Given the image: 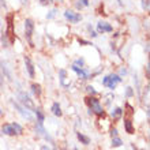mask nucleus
Listing matches in <instances>:
<instances>
[{
  "mask_svg": "<svg viewBox=\"0 0 150 150\" xmlns=\"http://www.w3.org/2000/svg\"><path fill=\"white\" fill-rule=\"evenodd\" d=\"M12 19L14 16L12 15H8L7 18V30H6V37L10 38V44H12L15 41V36H14V28H12Z\"/></svg>",
  "mask_w": 150,
  "mask_h": 150,
  "instance_id": "nucleus-6",
  "label": "nucleus"
},
{
  "mask_svg": "<svg viewBox=\"0 0 150 150\" xmlns=\"http://www.w3.org/2000/svg\"><path fill=\"white\" fill-rule=\"evenodd\" d=\"M36 131H37V134L38 135H42L44 138L47 139V141H52V138L49 137V135L47 134V131H45V128L42 127V123H37V126H36Z\"/></svg>",
  "mask_w": 150,
  "mask_h": 150,
  "instance_id": "nucleus-12",
  "label": "nucleus"
},
{
  "mask_svg": "<svg viewBox=\"0 0 150 150\" xmlns=\"http://www.w3.org/2000/svg\"><path fill=\"white\" fill-rule=\"evenodd\" d=\"M79 44H85V45H89V42H87V41H85V40H81V38H79Z\"/></svg>",
  "mask_w": 150,
  "mask_h": 150,
  "instance_id": "nucleus-28",
  "label": "nucleus"
},
{
  "mask_svg": "<svg viewBox=\"0 0 150 150\" xmlns=\"http://www.w3.org/2000/svg\"><path fill=\"white\" fill-rule=\"evenodd\" d=\"M0 115H1V111H0Z\"/></svg>",
  "mask_w": 150,
  "mask_h": 150,
  "instance_id": "nucleus-35",
  "label": "nucleus"
},
{
  "mask_svg": "<svg viewBox=\"0 0 150 150\" xmlns=\"http://www.w3.org/2000/svg\"><path fill=\"white\" fill-rule=\"evenodd\" d=\"M76 137H78V139L83 143V145H89V143H90V138H89V137H86V135H83V134H81V132H78V134H76Z\"/></svg>",
  "mask_w": 150,
  "mask_h": 150,
  "instance_id": "nucleus-16",
  "label": "nucleus"
},
{
  "mask_svg": "<svg viewBox=\"0 0 150 150\" xmlns=\"http://www.w3.org/2000/svg\"><path fill=\"white\" fill-rule=\"evenodd\" d=\"M71 70L75 72V74L78 75L79 78L82 79H89V71L87 70H85L83 67H79L78 64H72L71 66Z\"/></svg>",
  "mask_w": 150,
  "mask_h": 150,
  "instance_id": "nucleus-7",
  "label": "nucleus"
},
{
  "mask_svg": "<svg viewBox=\"0 0 150 150\" xmlns=\"http://www.w3.org/2000/svg\"><path fill=\"white\" fill-rule=\"evenodd\" d=\"M3 6H4V7H6V3H4L3 0H0V7H3Z\"/></svg>",
  "mask_w": 150,
  "mask_h": 150,
  "instance_id": "nucleus-29",
  "label": "nucleus"
},
{
  "mask_svg": "<svg viewBox=\"0 0 150 150\" xmlns=\"http://www.w3.org/2000/svg\"><path fill=\"white\" fill-rule=\"evenodd\" d=\"M111 135H112V138H113V137H117V130H116V128H112Z\"/></svg>",
  "mask_w": 150,
  "mask_h": 150,
  "instance_id": "nucleus-26",
  "label": "nucleus"
},
{
  "mask_svg": "<svg viewBox=\"0 0 150 150\" xmlns=\"http://www.w3.org/2000/svg\"><path fill=\"white\" fill-rule=\"evenodd\" d=\"M18 98H19L21 103L23 104L25 108H28V109H34V103H33V100L30 98L26 93L19 91V93H18Z\"/></svg>",
  "mask_w": 150,
  "mask_h": 150,
  "instance_id": "nucleus-4",
  "label": "nucleus"
},
{
  "mask_svg": "<svg viewBox=\"0 0 150 150\" xmlns=\"http://www.w3.org/2000/svg\"><path fill=\"white\" fill-rule=\"evenodd\" d=\"M86 90H87V93H89V94H91V96H96V94H97V91L94 90V87H93V86H87Z\"/></svg>",
  "mask_w": 150,
  "mask_h": 150,
  "instance_id": "nucleus-21",
  "label": "nucleus"
},
{
  "mask_svg": "<svg viewBox=\"0 0 150 150\" xmlns=\"http://www.w3.org/2000/svg\"><path fill=\"white\" fill-rule=\"evenodd\" d=\"M21 3H22V4H28L29 0H21Z\"/></svg>",
  "mask_w": 150,
  "mask_h": 150,
  "instance_id": "nucleus-31",
  "label": "nucleus"
},
{
  "mask_svg": "<svg viewBox=\"0 0 150 150\" xmlns=\"http://www.w3.org/2000/svg\"><path fill=\"white\" fill-rule=\"evenodd\" d=\"M142 7H143V10L149 11V0H142Z\"/></svg>",
  "mask_w": 150,
  "mask_h": 150,
  "instance_id": "nucleus-22",
  "label": "nucleus"
},
{
  "mask_svg": "<svg viewBox=\"0 0 150 150\" xmlns=\"http://www.w3.org/2000/svg\"><path fill=\"white\" fill-rule=\"evenodd\" d=\"M14 105H15V108L19 111V113L23 116L25 119H28V120H32L33 119V116H32V113L29 112V109L28 108H25V107H21L19 104H16V103H14Z\"/></svg>",
  "mask_w": 150,
  "mask_h": 150,
  "instance_id": "nucleus-10",
  "label": "nucleus"
},
{
  "mask_svg": "<svg viewBox=\"0 0 150 150\" xmlns=\"http://www.w3.org/2000/svg\"><path fill=\"white\" fill-rule=\"evenodd\" d=\"M74 150H78V149H74Z\"/></svg>",
  "mask_w": 150,
  "mask_h": 150,
  "instance_id": "nucleus-36",
  "label": "nucleus"
},
{
  "mask_svg": "<svg viewBox=\"0 0 150 150\" xmlns=\"http://www.w3.org/2000/svg\"><path fill=\"white\" fill-rule=\"evenodd\" d=\"M123 145V141L119 137H113L112 138V147H120Z\"/></svg>",
  "mask_w": 150,
  "mask_h": 150,
  "instance_id": "nucleus-17",
  "label": "nucleus"
},
{
  "mask_svg": "<svg viewBox=\"0 0 150 150\" xmlns=\"http://www.w3.org/2000/svg\"><path fill=\"white\" fill-rule=\"evenodd\" d=\"M56 12H57V10H52L49 14L47 15V18L48 19H52V18H55V15H56Z\"/></svg>",
  "mask_w": 150,
  "mask_h": 150,
  "instance_id": "nucleus-23",
  "label": "nucleus"
},
{
  "mask_svg": "<svg viewBox=\"0 0 150 150\" xmlns=\"http://www.w3.org/2000/svg\"><path fill=\"white\" fill-rule=\"evenodd\" d=\"M90 36H91V37H97V33H96V32H91Z\"/></svg>",
  "mask_w": 150,
  "mask_h": 150,
  "instance_id": "nucleus-30",
  "label": "nucleus"
},
{
  "mask_svg": "<svg viewBox=\"0 0 150 150\" xmlns=\"http://www.w3.org/2000/svg\"><path fill=\"white\" fill-rule=\"evenodd\" d=\"M52 113L55 115V116H62V115H63L59 103H53V104H52Z\"/></svg>",
  "mask_w": 150,
  "mask_h": 150,
  "instance_id": "nucleus-13",
  "label": "nucleus"
},
{
  "mask_svg": "<svg viewBox=\"0 0 150 150\" xmlns=\"http://www.w3.org/2000/svg\"><path fill=\"white\" fill-rule=\"evenodd\" d=\"M1 131H3V134L10 135V137L18 135V132H16V130H15V127L12 126V124H4V126L1 127Z\"/></svg>",
  "mask_w": 150,
  "mask_h": 150,
  "instance_id": "nucleus-11",
  "label": "nucleus"
},
{
  "mask_svg": "<svg viewBox=\"0 0 150 150\" xmlns=\"http://www.w3.org/2000/svg\"><path fill=\"white\" fill-rule=\"evenodd\" d=\"M41 150H51V149H49V147H47V146H42V147H41Z\"/></svg>",
  "mask_w": 150,
  "mask_h": 150,
  "instance_id": "nucleus-32",
  "label": "nucleus"
},
{
  "mask_svg": "<svg viewBox=\"0 0 150 150\" xmlns=\"http://www.w3.org/2000/svg\"><path fill=\"white\" fill-rule=\"evenodd\" d=\"M32 91L34 93V96H37V97H40V96H41V93H42L41 86H40V85H37V83H33V85H32Z\"/></svg>",
  "mask_w": 150,
  "mask_h": 150,
  "instance_id": "nucleus-15",
  "label": "nucleus"
},
{
  "mask_svg": "<svg viewBox=\"0 0 150 150\" xmlns=\"http://www.w3.org/2000/svg\"><path fill=\"white\" fill-rule=\"evenodd\" d=\"M87 6H89V0H78V3H76L78 10H82V8L87 7Z\"/></svg>",
  "mask_w": 150,
  "mask_h": 150,
  "instance_id": "nucleus-19",
  "label": "nucleus"
},
{
  "mask_svg": "<svg viewBox=\"0 0 150 150\" xmlns=\"http://www.w3.org/2000/svg\"><path fill=\"white\" fill-rule=\"evenodd\" d=\"M86 104L89 105V108H90L96 115H98V116H103L104 115V108H103V105H101V103H100V100L96 98V96H90V97H87Z\"/></svg>",
  "mask_w": 150,
  "mask_h": 150,
  "instance_id": "nucleus-2",
  "label": "nucleus"
},
{
  "mask_svg": "<svg viewBox=\"0 0 150 150\" xmlns=\"http://www.w3.org/2000/svg\"><path fill=\"white\" fill-rule=\"evenodd\" d=\"M53 0H40V3L42 4V6H48V4H51Z\"/></svg>",
  "mask_w": 150,
  "mask_h": 150,
  "instance_id": "nucleus-25",
  "label": "nucleus"
},
{
  "mask_svg": "<svg viewBox=\"0 0 150 150\" xmlns=\"http://www.w3.org/2000/svg\"><path fill=\"white\" fill-rule=\"evenodd\" d=\"M57 1H63V0H57Z\"/></svg>",
  "mask_w": 150,
  "mask_h": 150,
  "instance_id": "nucleus-34",
  "label": "nucleus"
},
{
  "mask_svg": "<svg viewBox=\"0 0 150 150\" xmlns=\"http://www.w3.org/2000/svg\"><path fill=\"white\" fill-rule=\"evenodd\" d=\"M122 113H123V109H122V108H116V109H113V111L111 112V116L113 119H119L120 116H122Z\"/></svg>",
  "mask_w": 150,
  "mask_h": 150,
  "instance_id": "nucleus-18",
  "label": "nucleus"
},
{
  "mask_svg": "<svg viewBox=\"0 0 150 150\" xmlns=\"http://www.w3.org/2000/svg\"><path fill=\"white\" fill-rule=\"evenodd\" d=\"M117 3L120 4V6H122V4H123V3H122V0H117Z\"/></svg>",
  "mask_w": 150,
  "mask_h": 150,
  "instance_id": "nucleus-33",
  "label": "nucleus"
},
{
  "mask_svg": "<svg viewBox=\"0 0 150 150\" xmlns=\"http://www.w3.org/2000/svg\"><path fill=\"white\" fill-rule=\"evenodd\" d=\"M120 82H122V78H120V75H117V74H109L103 79V85L107 86L108 89H111V90H113L115 87H116V85Z\"/></svg>",
  "mask_w": 150,
  "mask_h": 150,
  "instance_id": "nucleus-3",
  "label": "nucleus"
},
{
  "mask_svg": "<svg viewBox=\"0 0 150 150\" xmlns=\"http://www.w3.org/2000/svg\"><path fill=\"white\" fill-rule=\"evenodd\" d=\"M132 94H134L132 89H131V87H127V89H126V96H127V97H132Z\"/></svg>",
  "mask_w": 150,
  "mask_h": 150,
  "instance_id": "nucleus-24",
  "label": "nucleus"
},
{
  "mask_svg": "<svg viewBox=\"0 0 150 150\" xmlns=\"http://www.w3.org/2000/svg\"><path fill=\"white\" fill-rule=\"evenodd\" d=\"M34 28H36V25H34V21L32 18H28V19L25 21V38H26V41L29 42L30 47H34V44H33Z\"/></svg>",
  "mask_w": 150,
  "mask_h": 150,
  "instance_id": "nucleus-1",
  "label": "nucleus"
},
{
  "mask_svg": "<svg viewBox=\"0 0 150 150\" xmlns=\"http://www.w3.org/2000/svg\"><path fill=\"white\" fill-rule=\"evenodd\" d=\"M25 66H26V70H28L29 72V76L30 78H34V64H33V62L30 60V57L29 56H25Z\"/></svg>",
  "mask_w": 150,
  "mask_h": 150,
  "instance_id": "nucleus-9",
  "label": "nucleus"
},
{
  "mask_svg": "<svg viewBox=\"0 0 150 150\" xmlns=\"http://www.w3.org/2000/svg\"><path fill=\"white\" fill-rule=\"evenodd\" d=\"M124 128L128 134H134V127H132V123L130 119H124Z\"/></svg>",
  "mask_w": 150,
  "mask_h": 150,
  "instance_id": "nucleus-14",
  "label": "nucleus"
},
{
  "mask_svg": "<svg viewBox=\"0 0 150 150\" xmlns=\"http://www.w3.org/2000/svg\"><path fill=\"white\" fill-rule=\"evenodd\" d=\"M34 112H36L37 117H38V122H40V123H42V122H44V119H45V116L42 115V112L40 111V109H34Z\"/></svg>",
  "mask_w": 150,
  "mask_h": 150,
  "instance_id": "nucleus-20",
  "label": "nucleus"
},
{
  "mask_svg": "<svg viewBox=\"0 0 150 150\" xmlns=\"http://www.w3.org/2000/svg\"><path fill=\"white\" fill-rule=\"evenodd\" d=\"M64 18L67 21H70L71 23H78V22H81V19H82V15H81L79 12L72 11V10H66Z\"/></svg>",
  "mask_w": 150,
  "mask_h": 150,
  "instance_id": "nucleus-5",
  "label": "nucleus"
},
{
  "mask_svg": "<svg viewBox=\"0 0 150 150\" xmlns=\"http://www.w3.org/2000/svg\"><path fill=\"white\" fill-rule=\"evenodd\" d=\"M97 30L98 33H112L113 32V28L111 26V23H108V22H103V21H100L98 23H97Z\"/></svg>",
  "mask_w": 150,
  "mask_h": 150,
  "instance_id": "nucleus-8",
  "label": "nucleus"
},
{
  "mask_svg": "<svg viewBox=\"0 0 150 150\" xmlns=\"http://www.w3.org/2000/svg\"><path fill=\"white\" fill-rule=\"evenodd\" d=\"M83 63H85V62H83V59H78L76 62H75V64H81V66H83Z\"/></svg>",
  "mask_w": 150,
  "mask_h": 150,
  "instance_id": "nucleus-27",
  "label": "nucleus"
}]
</instances>
